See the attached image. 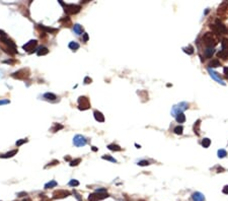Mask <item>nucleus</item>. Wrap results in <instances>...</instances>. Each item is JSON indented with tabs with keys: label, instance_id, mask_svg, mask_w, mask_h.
<instances>
[{
	"label": "nucleus",
	"instance_id": "f257e3e1",
	"mask_svg": "<svg viewBox=\"0 0 228 201\" xmlns=\"http://www.w3.org/2000/svg\"><path fill=\"white\" fill-rule=\"evenodd\" d=\"M203 43L208 48H213L218 44V39L215 37L214 33H206L203 36Z\"/></svg>",
	"mask_w": 228,
	"mask_h": 201
},
{
	"label": "nucleus",
	"instance_id": "f03ea898",
	"mask_svg": "<svg viewBox=\"0 0 228 201\" xmlns=\"http://www.w3.org/2000/svg\"><path fill=\"white\" fill-rule=\"evenodd\" d=\"M62 6H64V11L68 14V15H73L78 13L81 10V6L78 4H65L63 1H59Z\"/></svg>",
	"mask_w": 228,
	"mask_h": 201
},
{
	"label": "nucleus",
	"instance_id": "7ed1b4c3",
	"mask_svg": "<svg viewBox=\"0 0 228 201\" xmlns=\"http://www.w3.org/2000/svg\"><path fill=\"white\" fill-rule=\"evenodd\" d=\"M30 76V68H21V69L17 70L11 74V77L15 78V79H19V80H24L28 79Z\"/></svg>",
	"mask_w": 228,
	"mask_h": 201
},
{
	"label": "nucleus",
	"instance_id": "20e7f679",
	"mask_svg": "<svg viewBox=\"0 0 228 201\" xmlns=\"http://www.w3.org/2000/svg\"><path fill=\"white\" fill-rule=\"evenodd\" d=\"M210 28H211V30H212L214 33H216V34H218V35H225V34H227V28H226V25L223 24L220 20H216L215 24H211Z\"/></svg>",
	"mask_w": 228,
	"mask_h": 201
},
{
	"label": "nucleus",
	"instance_id": "39448f33",
	"mask_svg": "<svg viewBox=\"0 0 228 201\" xmlns=\"http://www.w3.org/2000/svg\"><path fill=\"white\" fill-rule=\"evenodd\" d=\"M78 104H79V107H78L79 110L84 111V110H88L90 108V102L87 97H79Z\"/></svg>",
	"mask_w": 228,
	"mask_h": 201
},
{
	"label": "nucleus",
	"instance_id": "423d86ee",
	"mask_svg": "<svg viewBox=\"0 0 228 201\" xmlns=\"http://www.w3.org/2000/svg\"><path fill=\"white\" fill-rule=\"evenodd\" d=\"M188 107H189V105H188L187 103H181V104L176 105V106H175V107L172 108L171 113H172L173 116H176V115H178V114L182 113L184 110H187Z\"/></svg>",
	"mask_w": 228,
	"mask_h": 201
},
{
	"label": "nucleus",
	"instance_id": "0eeeda50",
	"mask_svg": "<svg viewBox=\"0 0 228 201\" xmlns=\"http://www.w3.org/2000/svg\"><path fill=\"white\" fill-rule=\"evenodd\" d=\"M107 197H108V194L107 193H97V192H94V193L89 194L88 201H99L102 200V199H106Z\"/></svg>",
	"mask_w": 228,
	"mask_h": 201
},
{
	"label": "nucleus",
	"instance_id": "6e6552de",
	"mask_svg": "<svg viewBox=\"0 0 228 201\" xmlns=\"http://www.w3.org/2000/svg\"><path fill=\"white\" fill-rule=\"evenodd\" d=\"M37 29L39 31H41V33H45V34H57L59 30L58 29H54V28H49V27H45L44 24H38Z\"/></svg>",
	"mask_w": 228,
	"mask_h": 201
},
{
	"label": "nucleus",
	"instance_id": "1a4fd4ad",
	"mask_svg": "<svg viewBox=\"0 0 228 201\" xmlns=\"http://www.w3.org/2000/svg\"><path fill=\"white\" fill-rule=\"evenodd\" d=\"M70 192L67 190H56L53 192V198L54 199H61L70 196Z\"/></svg>",
	"mask_w": 228,
	"mask_h": 201
},
{
	"label": "nucleus",
	"instance_id": "9d476101",
	"mask_svg": "<svg viewBox=\"0 0 228 201\" xmlns=\"http://www.w3.org/2000/svg\"><path fill=\"white\" fill-rule=\"evenodd\" d=\"M86 139H85V137H83L82 135H76L75 137L73 138V143H74V145L76 146L80 147V146H84L85 144H86Z\"/></svg>",
	"mask_w": 228,
	"mask_h": 201
},
{
	"label": "nucleus",
	"instance_id": "9b49d317",
	"mask_svg": "<svg viewBox=\"0 0 228 201\" xmlns=\"http://www.w3.org/2000/svg\"><path fill=\"white\" fill-rule=\"evenodd\" d=\"M38 45V41L37 40H30V42H28L26 44H24L23 46V50L24 51H28V52H31L30 50H34Z\"/></svg>",
	"mask_w": 228,
	"mask_h": 201
},
{
	"label": "nucleus",
	"instance_id": "f8f14e48",
	"mask_svg": "<svg viewBox=\"0 0 228 201\" xmlns=\"http://www.w3.org/2000/svg\"><path fill=\"white\" fill-rule=\"evenodd\" d=\"M208 72L210 73V75H211V77L214 78V79H215L216 81H218V82H219V83H221V84L225 85V82H224V81L222 80V78L220 77V75H219V74H218L217 72H215V71H213V70H212V69H210V68L208 69Z\"/></svg>",
	"mask_w": 228,
	"mask_h": 201
},
{
	"label": "nucleus",
	"instance_id": "ddd939ff",
	"mask_svg": "<svg viewBox=\"0 0 228 201\" xmlns=\"http://www.w3.org/2000/svg\"><path fill=\"white\" fill-rule=\"evenodd\" d=\"M227 9H228V2H223V3H221L220 6L218 7V14L224 15V13H226Z\"/></svg>",
	"mask_w": 228,
	"mask_h": 201
},
{
	"label": "nucleus",
	"instance_id": "4468645a",
	"mask_svg": "<svg viewBox=\"0 0 228 201\" xmlns=\"http://www.w3.org/2000/svg\"><path fill=\"white\" fill-rule=\"evenodd\" d=\"M59 23H62V25L65 27V28H70V27L72 25V22H71V19H70L69 16H66V17L61 18L60 20H59Z\"/></svg>",
	"mask_w": 228,
	"mask_h": 201
},
{
	"label": "nucleus",
	"instance_id": "2eb2a0df",
	"mask_svg": "<svg viewBox=\"0 0 228 201\" xmlns=\"http://www.w3.org/2000/svg\"><path fill=\"white\" fill-rule=\"evenodd\" d=\"M192 199L193 201H205V196L200 192H195L192 195Z\"/></svg>",
	"mask_w": 228,
	"mask_h": 201
},
{
	"label": "nucleus",
	"instance_id": "dca6fc26",
	"mask_svg": "<svg viewBox=\"0 0 228 201\" xmlns=\"http://www.w3.org/2000/svg\"><path fill=\"white\" fill-rule=\"evenodd\" d=\"M93 115H94V118H95V120H96L97 122H100V123L105 122V116L102 115L101 112H99V111H94Z\"/></svg>",
	"mask_w": 228,
	"mask_h": 201
},
{
	"label": "nucleus",
	"instance_id": "f3484780",
	"mask_svg": "<svg viewBox=\"0 0 228 201\" xmlns=\"http://www.w3.org/2000/svg\"><path fill=\"white\" fill-rule=\"evenodd\" d=\"M217 57L218 58H221L223 60H227L228 59V51L226 50H221L217 53Z\"/></svg>",
	"mask_w": 228,
	"mask_h": 201
},
{
	"label": "nucleus",
	"instance_id": "a211bd4d",
	"mask_svg": "<svg viewBox=\"0 0 228 201\" xmlns=\"http://www.w3.org/2000/svg\"><path fill=\"white\" fill-rule=\"evenodd\" d=\"M48 53H49V49H48L47 47H41L38 51H37V55H38V56H45V55H47Z\"/></svg>",
	"mask_w": 228,
	"mask_h": 201
},
{
	"label": "nucleus",
	"instance_id": "6ab92c4d",
	"mask_svg": "<svg viewBox=\"0 0 228 201\" xmlns=\"http://www.w3.org/2000/svg\"><path fill=\"white\" fill-rule=\"evenodd\" d=\"M17 151H18V149H13V150L9 151V152L5 154V155H0V157H2V158H9V157H12L13 155H15L16 154H17Z\"/></svg>",
	"mask_w": 228,
	"mask_h": 201
},
{
	"label": "nucleus",
	"instance_id": "aec40b11",
	"mask_svg": "<svg viewBox=\"0 0 228 201\" xmlns=\"http://www.w3.org/2000/svg\"><path fill=\"white\" fill-rule=\"evenodd\" d=\"M219 66H221V63L217 59H213L212 61H210V63H209V68L210 69L211 68H215V67H219Z\"/></svg>",
	"mask_w": 228,
	"mask_h": 201
},
{
	"label": "nucleus",
	"instance_id": "412c9836",
	"mask_svg": "<svg viewBox=\"0 0 228 201\" xmlns=\"http://www.w3.org/2000/svg\"><path fill=\"white\" fill-rule=\"evenodd\" d=\"M73 30H74V33H75L76 35H81L82 33H83V28H82V25H80V24H74V28H73Z\"/></svg>",
	"mask_w": 228,
	"mask_h": 201
},
{
	"label": "nucleus",
	"instance_id": "4be33fe9",
	"mask_svg": "<svg viewBox=\"0 0 228 201\" xmlns=\"http://www.w3.org/2000/svg\"><path fill=\"white\" fill-rule=\"evenodd\" d=\"M200 125H201V120H197L194 124V132L196 135H200Z\"/></svg>",
	"mask_w": 228,
	"mask_h": 201
},
{
	"label": "nucleus",
	"instance_id": "5701e85b",
	"mask_svg": "<svg viewBox=\"0 0 228 201\" xmlns=\"http://www.w3.org/2000/svg\"><path fill=\"white\" fill-rule=\"evenodd\" d=\"M107 148L110 150H113V151H121L122 150V147L120 145H118V144H108Z\"/></svg>",
	"mask_w": 228,
	"mask_h": 201
},
{
	"label": "nucleus",
	"instance_id": "b1692460",
	"mask_svg": "<svg viewBox=\"0 0 228 201\" xmlns=\"http://www.w3.org/2000/svg\"><path fill=\"white\" fill-rule=\"evenodd\" d=\"M214 54V49L213 48H208L204 51V55H205L206 58H211Z\"/></svg>",
	"mask_w": 228,
	"mask_h": 201
},
{
	"label": "nucleus",
	"instance_id": "393cba45",
	"mask_svg": "<svg viewBox=\"0 0 228 201\" xmlns=\"http://www.w3.org/2000/svg\"><path fill=\"white\" fill-rule=\"evenodd\" d=\"M175 120H176L178 123H183V122L186 121V116H184V114H183V113H181V114L176 115V116H175Z\"/></svg>",
	"mask_w": 228,
	"mask_h": 201
},
{
	"label": "nucleus",
	"instance_id": "a878e982",
	"mask_svg": "<svg viewBox=\"0 0 228 201\" xmlns=\"http://www.w3.org/2000/svg\"><path fill=\"white\" fill-rule=\"evenodd\" d=\"M69 48L72 50V51H77L79 49V44L76 43V42H70L69 43Z\"/></svg>",
	"mask_w": 228,
	"mask_h": 201
},
{
	"label": "nucleus",
	"instance_id": "bb28decb",
	"mask_svg": "<svg viewBox=\"0 0 228 201\" xmlns=\"http://www.w3.org/2000/svg\"><path fill=\"white\" fill-rule=\"evenodd\" d=\"M64 128V126L63 125H61V124H58V123H55L54 124V126L52 127V129H51V131L52 132H57L61 130V129H63Z\"/></svg>",
	"mask_w": 228,
	"mask_h": 201
},
{
	"label": "nucleus",
	"instance_id": "cd10ccee",
	"mask_svg": "<svg viewBox=\"0 0 228 201\" xmlns=\"http://www.w3.org/2000/svg\"><path fill=\"white\" fill-rule=\"evenodd\" d=\"M44 98L47 99V100H55L57 99V97H56V94H54L52 93H47L44 94Z\"/></svg>",
	"mask_w": 228,
	"mask_h": 201
},
{
	"label": "nucleus",
	"instance_id": "c85d7f7f",
	"mask_svg": "<svg viewBox=\"0 0 228 201\" xmlns=\"http://www.w3.org/2000/svg\"><path fill=\"white\" fill-rule=\"evenodd\" d=\"M58 185L57 184V182L56 181H54V180H52V181H50L49 183H47L45 185V189H51V188H54V187H56V186Z\"/></svg>",
	"mask_w": 228,
	"mask_h": 201
},
{
	"label": "nucleus",
	"instance_id": "c756f323",
	"mask_svg": "<svg viewBox=\"0 0 228 201\" xmlns=\"http://www.w3.org/2000/svg\"><path fill=\"white\" fill-rule=\"evenodd\" d=\"M210 144H211V140L209 139V138H204V139L202 140V146L204 147V148H208V147L210 146Z\"/></svg>",
	"mask_w": 228,
	"mask_h": 201
},
{
	"label": "nucleus",
	"instance_id": "7c9ffc66",
	"mask_svg": "<svg viewBox=\"0 0 228 201\" xmlns=\"http://www.w3.org/2000/svg\"><path fill=\"white\" fill-rule=\"evenodd\" d=\"M173 132H175V134H177V135H182V132H183V127L182 126H176L175 129H173Z\"/></svg>",
	"mask_w": 228,
	"mask_h": 201
},
{
	"label": "nucleus",
	"instance_id": "2f4dec72",
	"mask_svg": "<svg viewBox=\"0 0 228 201\" xmlns=\"http://www.w3.org/2000/svg\"><path fill=\"white\" fill-rule=\"evenodd\" d=\"M182 50H183L184 53H187V54H189V55H192L193 53H194V49H193V47L192 46H189V47H187V48H183Z\"/></svg>",
	"mask_w": 228,
	"mask_h": 201
},
{
	"label": "nucleus",
	"instance_id": "473e14b6",
	"mask_svg": "<svg viewBox=\"0 0 228 201\" xmlns=\"http://www.w3.org/2000/svg\"><path fill=\"white\" fill-rule=\"evenodd\" d=\"M80 162H81V158H75V160H73V161L70 162V166H71V167H76V166H78Z\"/></svg>",
	"mask_w": 228,
	"mask_h": 201
},
{
	"label": "nucleus",
	"instance_id": "72a5a7b5",
	"mask_svg": "<svg viewBox=\"0 0 228 201\" xmlns=\"http://www.w3.org/2000/svg\"><path fill=\"white\" fill-rule=\"evenodd\" d=\"M227 155V152H226V150H224V149H219L218 150V156L220 157V158H223V157H225Z\"/></svg>",
	"mask_w": 228,
	"mask_h": 201
},
{
	"label": "nucleus",
	"instance_id": "f704fd0d",
	"mask_svg": "<svg viewBox=\"0 0 228 201\" xmlns=\"http://www.w3.org/2000/svg\"><path fill=\"white\" fill-rule=\"evenodd\" d=\"M221 45H222V48H223V50H228V39H224L222 41V43H221Z\"/></svg>",
	"mask_w": 228,
	"mask_h": 201
},
{
	"label": "nucleus",
	"instance_id": "c9c22d12",
	"mask_svg": "<svg viewBox=\"0 0 228 201\" xmlns=\"http://www.w3.org/2000/svg\"><path fill=\"white\" fill-rule=\"evenodd\" d=\"M102 160H106V161H110V162H117V160H115L114 157H112V156H110V155H102Z\"/></svg>",
	"mask_w": 228,
	"mask_h": 201
},
{
	"label": "nucleus",
	"instance_id": "e433bc0d",
	"mask_svg": "<svg viewBox=\"0 0 228 201\" xmlns=\"http://www.w3.org/2000/svg\"><path fill=\"white\" fill-rule=\"evenodd\" d=\"M78 185H79V182L77 180H71L69 182V186H71V187H77Z\"/></svg>",
	"mask_w": 228,
	"mask_h": 201
},
{
	"label": "nucleus",
	"instance_id": "4c0bfd02",
	"mask_svg": "<svg viewBox=\"0 0 228 201\" xmlns=\"http://www.w3.org/2000/svg\"><path fill=\"white\" fill-rule=\"evenodd\" d=\"M58 163H60L59 161H57V160H54L52 161L51 162H49V165H47L45 168H49V167H52V166H56V165H58Z\"/></svg>",
	"mask_w": 228,
	"mask_h": 201
},
{
	"label": "nucleus",
	"instance_id": "58836bf2",
	"mask_svg": "<svg viewBox=\"0 0 228 201\" xmlns=\"http://www.w3.org/2000/svg\"><path fill=\"white\" fill-rule=\"evenodd\" d=\"M138 165L141 166V167H144V166H149L150 163H149L148 161H140V162H138Z\"/></svg>",
	"mask_w": 228,
	"mask_h": 201
},
{
	"label": "nucleus",
	"instance_id": "ea45409f",
	"mask_svg": "<svg viewBox=\"0 0 228 201\" xmlns=\"http://www.w3.org/2000/svg\"><path fill=\"white\" fill-rule=\"evenodd\" d=\"M25 142H28V139H20V140H18V141H16V146H20L21 144L25 143Z\"/></svg>",
	"mask_w": 228,
	"mask_h": 201
},
{
	"label": "nucleus",
	"instance_id": "a19ab883",
	"mask_svg": "<svg viewBox=\"0 0 228 201\" xmlns=\"http://www.w3.org/2000/svg\"><path fill=\"white\" fill-rule=\"evenodd\" d=\"M92 82V79L90 77H88V76H86V77L84 78V83H86V84H89Z\"/></svg>",
	"mask_w": 228,
	"mask_h": 201
},
{
	"label": "nucleus",
	"instance_id": "79ce46f5",
	"mask_svg": "<svg viewBox=\"0 0 228 201\" xmlns=\"http://www.w3.org/2000/svg\"><path fill=\"white\" fill-rule=\"evenodd\" d=\"M6 104H9V100H0V105H6Z\"/></svg>",
	"mask_w": 228,
	"mask_h": 201
},
{
	"label": "nucleus",
	"instance_id": "37998d69",
	"mask_svg": "<svg viewBox=\"0 0 228 201\" xmlns=\"http://www.w3.org/2000/svg\"><path fill=\"white\" fill-rule=\"evenodd\" d=\"M87 41H88V35L87 34H83V42L86 43Z\"/></svg>",
	"mask_w": 228,
	"mask_h": 201
},
{
	"label": "nucleus",
	"instance_id": "c03bdc74",
	"mask_svg": "<svg viewBox=\"0 0 228 201\" xmlns=\"http://www.w3.org/2000/svg\"><path fill=\"white\" fill-rule=\"evenodd\" d=\"M222 191H223V193H224V194H228V185L224 186V188H223V190H222Z\"/></svg>",
	"mask_w": 228,
	"mask_h": 201
},
{
	"label": "nucleus",
	"instance_id": "a18cd8bd",
	"mask_svg": "<svg viewBox=\"0 0 228 201\" xmlns=\"http://www.w3.org/2000/svg\"><path fill=\"white\" fill-rule=\"evenodd\" d=\"M223 71H224V74H225V76L228 78V67H225Z\"/></svg>",
	"mask_w": 228,
	"mask_h": 201
},
{
	"label": "nucleus",
	"instance_id": "49530a36",
	"mask_svg": "<svg viewBox=\"0 0 228 201\" xmlns=\"http://www.w3.org/2000/svg\"><path fill=\"white\" fill-rule=\"evenodd\" d=\"M4 63H9V64H12V63H15V60H5V61H3Z\"/></svg>",
	"mask_w": 228,
	"mask_h": 201
},
{
	"label": "nucleus",
	"instance_id": "de8ad7c7",
	"mask_svg": "<svg viewBox=\"0 0 228 201\" xmlns=\"http://www.w3.org/2000/svg\"><path fill=\"white\" fill-rule=\"evenodd\" d=\"M17 195H18L19 197H23V196H26L28 194L25 193V192H21V193H18V194H17Z\"/></svg>",
	"mask_w": 228,
	"mask_h": 201
},
{
	"label": "nucleus",
	"instance_id": "09e8293b",
	"mask_svg": "<svg viewBox=\"0 0 228 201\" xmlns=\"http://www.w3.org/2000/svg\"><path fill=\"white\" fill-rule=\"evenodd\" d=\"M65 161H68V162H71V157L67 155V156H65Z\"/></svg>",
	"mask_w": 228,
	"mask_h": 201
},
{
	"label": "nucleus",
	"instance_id": "8fccbe9b",
	"mask_svg": "<svg viewBox=\"0 0 228 201\" xmlns=\"http://www.w3.org/2000/svg\"><path fill=\"white\" fill-rule=\"evenodd\" d=\"M42 201H50V200H49V199H48L46 196H43V199H42Z\"/></svg>",
	"mask_w": 228,
	"mask_h": 201
},
{
	"label": "nucleus",
	"instance_id": "3c124183",
	"mask_svg": "<svg viewBox=\"0 0 228 201\" xmlns=\"http://www.w3.org/2000/svg\"><path fill=\"white\" fill-rule=\"evenodd\" d=\"M92 150H93V151H96V150H97V148H96L95 146H92Z\"/></svg>",
	"mask_w": 228,
	"mask_h": 201
},
{
	"label": "nucleus",
	"instance_id": "603ef678",
	"mask_svg": "<svg viewBox=\"0 0 228 201\" xmlns=\"http://www.w3.org/2000/svg\"><path fill=\"white\" fill-rule=\"evenodd\" d=\"M23 201H31L30 198H25V199H23Z\"/></svg>",
	"mask_w": 228,
	"mask_h": 201
},
{
	"label": "nucleus",
	"instance_id": "864d4df0",
	"mask_svg": "<svg viewBox=\"0 0 228 201\" xmlns=\"http://www.w3.org/2000/svg\"><path fill=\"white\" fill-rule=\"evenodd\" d=\"M140 201H144V200H140Z\"/></svg>",
	"mask_w": 228,
	"mask_h": 201
}]
</instances>
